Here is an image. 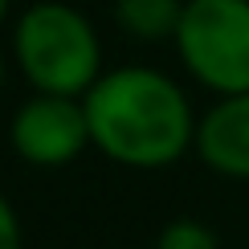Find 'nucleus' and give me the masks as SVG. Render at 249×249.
Instances as JSON below:
<instances>
[{
    "instance_id": "nucleus-1",
    "label": "nucleus",
    "mask_w": 249,
    "mask_h": 249,
    "mask_svg": "<svg viewBox=\"0 0 249 249\" xmlns=\"http://www.w3.org/2000/svg\"><path fill=\"white\" fill-rule=\"evenodd\" d=\"M90 139L110 163L135 172L172 168L196 147V110L184 86L155 66H119L82 94Z\"/></svg>"
},
{
    "instance_id": "nucleus-2",
    "label": "nucleus",
    "mask_w": 249,
    "mask_h": 249,
    "mask_svg": "<svg viewBox=\"0 0 249 249\" xmlns=\"http://www.w3.org/2000/svg\"><path fill=\"white\" fill-rule=\"evenodd\" d=\"M13 61L37 94L82 98L102 78V41L82 8L37 0L13 25Z\"/></svg>"
},
{
    "instance_id": "nucleus-3",
    "label": "nucleus",
    "mask_w": 249,
    "mask_h": 249,
    "mask_svg": "<svg viewBox=\"0 0 249 249\" xmlns=\"http://www.w3.org/2000/svg\"><path fill=\"white\" fill-rule=\"evenodd\" d=\"M176 57L216 98L249 90V0H184Z\"/></svg>"
},
{
    "instance_id": "nucleus-4",
    "label": "nucleus",
    "mask_w": 249,
    "mask_h": 249,
    "mask_svg": "<svg viewBox=\"0 0 249 249\" xmlns=\"http://www.w3.org/2000/svg\"><path fill=\"white\" fill-rule=\"evenodd\" d=\"M8 143L29 168H66L86 147H94L86 102L33 90L8 119Z\"/></svg>"
},
{
    "instance_id": "nucleus-5",
    "label": "nucleus",
    "mask_w": 249,
    "mask_h": 249,
    "mask_svg": "<svg viewBox=\"0 0 249 249\" xmlns=\"http://www.w3.org/2000/svg\"><path fill=\"white\" fill-rule=\"evenodd\" d=\"M196 155L225 180H249V90L216 98L196 123Z\"/></svg>"
},
{
    "instance_id": "nucleus-6",
    "label": "nucleus",
    "mask_w": 249,
    "mask_h": 249,
    "mask_svg": "<svg viewBox=\"0 0 249 249\" xmlns=\"http://www.w3.org/2000/svg\"><path fill=\"white\" fill-rule=\"evenodd\" d=\"M115 25L127 37L155 45V41H172L180 29L184 0H115Z\"/></svg>"
},
{
    "instance_id": "nucleus-7",
    "label": "nucleus",
    "mask_w": 249,
    "mask_h": 249,
    "mask_svg": "<svg viewBox=\"0 0 249 249\" xmlns=\"http://www.w3.org/2000/svg\"><path fill=\"white\" fill-rule=\"evenodd\" d=\"M155 249H221V237L196 216H176V221H168L160 229Z\"/></svg>"
},
{
    "instance_id": "nucleus-8",
    "label": "nucleus",
    "mask_w": 249,
    "mask_h": 249,
    "mask_svg": "<svg viewBox=\"0 0 249 249\" xmlns=\"http://www.w3.org/2000/svg\"><path fill=\"white\" fill-rule=\"evenodd\" d=\"M0 249H25V229H20V216L13 209L4 192H0Z\"/></svg>"
},
{
    "instance_id": "nucleus-9",
    "label": "nucleus",
    "mask_w": 249,
    "mask_h": 249,
    "mask_svg": "<svg viewBox=\"0 0 249 249\" xmlns=\"http://www.w3.org/2000/svg\"><path fill=\"white\" fill-rule=\"evenodd\" d=\"M8 8H13V0H0V25L8 20Z\"/></svg>"
},
{
    "instance_id": "nucleus-10",
    "label": "nucleus",
    "mask_w": 249,
    "mask_h": 249,
    "mask_svg": "<svg viewBox=\"0 0 249 249\" xmlns=\"http://www.w3.org/2000/svg\"><path fill=\"white\" fill-rule=\"evenodd\" d=\"M0 86H4V53H0Z\"/></svg>"
}]
</instances>
